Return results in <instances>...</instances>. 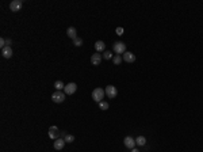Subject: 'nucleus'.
<instances>
[{"label": "nucleus", "mask_w": 203, "mask_h": 152, "mask_svg": "<svg viewBox=\"0 0 203 152\" xmlns=\"http://www.w3.org/2000/svg\"><path fill=\"white\" fill-rule=\"evenodd\" d=\"M104 95H106V91H104L103 88H95L92 91V99L97 103H100L102 101H103Z\"/></svg>", "instance_id": "f257e3e1"}, {"label": "nucleus", "mask_w": 203, "mask_h": 152, "mask_svg": "<svg viewBox=\"0 0 203 152\" xmlns=\"http://www.w3.org/2000/svg\"><path fill=\"white\" fill-rule=\"evenodd\" d=\"M66 34H68V37H69L71 40H73V41L77 38V31H76L75 27H68V30H66Z\"/></svg>", "instance_id": "f8f14e48"}, {"label": "nucleus", "mask_w": 203, "mask_h": 152, "mask_svg": "<svg viewBox=\"0 0 203 152\" xmlns=\"http://www.w3.org/2000/svg\"><path fill=\"white\" fill-rule=\"evenodd\" d=\"M103 57L106 58V60H110V58H112L114 56H112V53H111L110 50H106V52L103 53Z\"/></svg>", "instance_id": "aec40b11"}, {"label": "nucleus", "mask_w": 203, "mask_h": 152, "mask_svg": "<svg viewBox=\"0 0 203 152\" xmlns=\"http://www.w3.org/2000/svg\"><path fill=\"white\" fill-rule=\"evenodd\" d=\"M22 5H23V1L22 0H14L10 3V10L12 11V12H18L22 10Z\"/></svg>", "instance_id": "20e7f679"}, {"label": "nucleus", "mask_w": 203, "mask_h": 152, "mask_svg": "<svg viewBox=\"0 0 203 152\" xmlns=\"http://www.w3.org/2000/svg\"><path fill=\"white\" fill-rule=\"evenodd\" d=\"M65 140L64 139H57L54 141V149H57V151H61L62 148L65 147Z\"/></svg>", "instance_id": "9b49d317"}, {"label": "nucleus", "mask_w": 203, "mask_h": 152, "mask_svg": "<svg viewBox=\"0 0 203 152\" xmlns=\"http://www.w3.org/2000/svg\"><path fill=\"white\" fill-rule=\"evenodd\" d=\"M136 144L140 145V147H142V145H145L146 144V139L144 137V136H138L137 139H136Z\"/></svg>", "instance_id": "dca6fc26"}, {"label": "nucleus", "mask_w": 203, "mask_h": 152, "mask_svg": "<svg viewBox=\"0 0 203 152\" xmlns=\"http://www.w3.org/2000/svg\"><path fill=\"white\" fill-rule=\"evenodd\" d=\"M116 94H118V90H116V87H114V86H107L106 87V95L108 97V98H115L116 97Z\"/></svg>", "instance_id": "0eeeda50"}, {"label": "nucleus", "mask_w": 203, "mask_h": 152, "mask_svg": "<svg viewBox=\"0 0 203 152\" xmlns=\"http://www.w3.org/2000/svg\"><path fill=\"white\" fill-rule=\"evenodd\" d=\"M131 152H140V151H138V149H136V148H133Z\"/></svg>", "instance_id": "393cba45"}, {"label": "nucleus", "mask_w": 203, "mask_h": 152, "mask_svg": "<svg viewBox=\"0 0 203 152\" xmlns=\"http://www.w3.org/2000/svg\"><path fill=\"white\" fill-rule=\"evenodd\" d=\"M11 42H12V41L10 40V38H7V40H5V45H7V46H10V45H11Z\"/></svg>", "instance_id": "b1692460"}, {"label": "nucleus", "mask_w": 203, "mask_h": 152, "mask_svg": "<svg viewBox=\"0 0 203 152\" xmlns=\"http://www.w3.org/2000/svg\"><path fill=\"white\" fill-rule=\"evenodd\" d=\"M99 107H100L102 110H107V109H108V103L104 102V101H102V102L99 103Z\"/></svg>", "instance_id": "412c9836"}, {"label": "nucleus", "mask_w": 203, "mask_h": 152, "mask_svg": "<svg viewBox=\"0 0 203 152\" xmlns=\"http://www.w3.org/2000/svg\"><path fill=\"white\" fill-rule=\"evenodd\" d=\"M64 140H65V143H73L75 141V136L73 134H66L64 137Z\"/></svg>", "instance_id": "a211bd4d"}, {"label": "nucleus", "mask_w": 203, "mask_h": 152, "mask_svg": "<svg viewBox=\"0 0 203 152\" xmlns=\"http://www.w3.org/2000/svg\"><path fill=\"white\" fill-rule=\"evenodd\" d=\"M1 53H3V57H5V58L12 57V49H11V46L3 48V49H1Z\"/></svg>", "instance_id": "ddd939ff"}, {"label": "nucleus", "mask_w": 203, "mask_h": 152, "mask_svg": "<svg viewBox=\"0 0 203 152\" xmlns=\"http://www.w3.org/2000/svg\"><path fill=\"white\" fill-rule=\"evenodd\" d=\"M122 60H123V58L121 57L119 54H116V56H114V57H112V61H114L115 65H119V64L122 63Z\"/></svg>", "instance_id": "f3484780"}, {"label": "nucleus", "mask_w": 203, "mask_h": 152, "mask_svg": "<svg viewBox=\"0 0 203 152\" xmlns=\"http://www.w3.org/2000/svg\"><path fill=\"white\" fill-rule=\"evenodd\" d=\"M73 45H75V46H77V48H80V46H81V45H83V40H81V38H79V37H77V38H76V40L73 41Z\"/></svg>", "instance_id": "6ab92c4d"}, {"label": "nucleus", "mask_w": 203, "mask_h": 152, "mask_svg": "<svg viewBox=\"0 0 203 152\" xmlns=\"http://www.w3.org/2000/svg\"><path fill=\"white\" fill-rule=\"evenodd\" d=\"M102 58H103V56H102L100 53H93L92 56H91V63H92V65H99V64L102 63Z\"/></svg>", "instance_id": "1a4fd4ad"}, {"label": "nucleus", "mask_w": 203, "mask_h": 152, "mask_svg": "<svg viewBox=\"0 0 203 152\" xmlns=\"http://www.w3.org/2000/svg\"><path fill=\"white\" fill-rule=\"evenodd\" d=\"M54 88H56V91H62V90L65 88V84L61 80H57L54 83Z\"/></svg>", "instance_id": "2eb2a0df"}, {"label": "nucleus", "mask_w": 203, "mask_h": 152, "mask_svg": "<svg viewBox=\"0 0 203 152\" xmlns=\"http://www.w3.org/2000/svg\"><path fill=\"white\" fill-rule=\"evenodd\" d=\"M104 49H106V44H104L103 41H96V42H95V50H96L97 53H99V52H103Z\"/></svg>", "instance_id": "4468645a"}, {"label": "nucleus", "mask_w": 203, "mask_h": 152, "mask_svg": "<svg viewBox=\"0 0 203 152\" xmlns=\"http://www.w3.org/2000/svg\"><path fill=\"white\" fill-rule=\"evenodd\" d=\"M60 134H61V132L58 130V128L56 125L49 128V137H50L52 140H57L58 137H60Z\"/></svg>", "instance_id": "39448f33"}, {"label": "nucleus", "mask_w": 203, "mask_h": 152, "mask_svg": "<svg viewBox=\"0 0 203 152\" xmlns=\"http://www.w3.org/2000/svg\"><path fill=\"white\" fill-rule=\"evenodd\" d=\"M123 144H125V147L129 148V149H133V148L137 145V144H136V140L133 139V137H130V136H126V137H125Z\"/></svg>", "instance_id": "6e6552de"}, {"label": "nucleus", "mask_w": 203, "mask_h": 152, "mask_svg": "<svg viewBox=\"0 0 203 152\" xmlns=\"http://www.w3.org/2000/svg\"><path fill=\"white\" fill-rule=\"evenodd\" d=\"M112 50H114L116 54H123L125 52H126V45H125L123 42L118 41V42H115V44L112 45Z\"/></svg>", "instance_id": "7ed1b4c3"}, {"label": "nucleus", "mask_w": 203, "mask_h": 152, "mask_svg": "<svg viewBox=\"0 0 203 152\" xmlns=\"http://www.w3.org/2000/svg\"><path fill=\"white\" fill-rule=\"evenodd\" d=\"M0 46H1V49L7 46V45H5V40H4V38H0Z\"/></svg>", "instance_id": "5701e85b"}, {"label": "nucleus", "mask_w": 203, "mask_h": 152, "mask_svg": "<svg viewBox=\"0 0 203 152\" xmlns=\"http://www.w3.org/2000/svg\"><path fill=\"white\" fill-rule=\"evenodd\" d=\"M122 58H123V61H126V63H134L136 61V56L131 52H125Z\"/></svg>", "instance_id": "9d476101"}, {"label": "nucleus", "mask_w": 203, "mask_h": 152, "mask_svg": "<svg viewBox=\"0 0 203 152\" xmlns=\"http://www.w3.org/2000/svg\"><path fill=\"white\" fill-rule=\"evenodd\" d=\"M65 92H62V91H54L53 94H52V101L54 103H62L65 101Z\"/></svg>", "instance_id": "f03ea898"}, {"label": "nucleus", "mask_w": 203, "mask_h": 152, "mask_svg": "<svg viewBox=\"0 0 203 152\" xmlns=\"http://www.w3.org/2000/svg\"><path fill=\"white\" fill-rule=\"evenodd\" d=\"M76 90H77V84H76V83H69V84L65 86L64 92H65L66 95H73L76 92Z\"/></svg>", "instance_id": "423d86ee"}, {"label": "nucleus", "mask_w": 203, "mask_h": 152, "mask_svg": "<svg viewBox=\"0 0 203 152\" xmlns=\"http://www.w3.org/2000/svg\"><path fill=\"white\" fill-rule=\"evenodd\" d=\"M115 33H116L118 36H122V34H123V27H116V29H115Z\"/></svg>", "instance_id": "4be33fe9"}]
</instances>
